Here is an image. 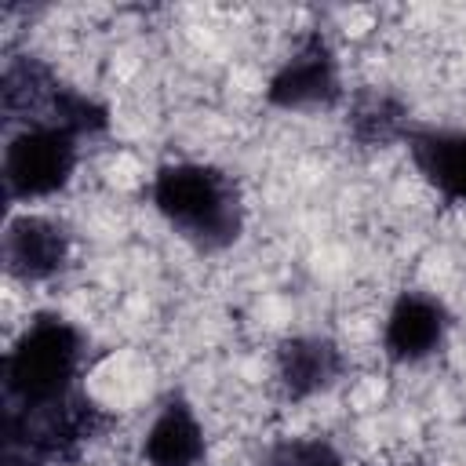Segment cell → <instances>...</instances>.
<instances>
[{
  "mask_svg": "<svg viewBox=\"0 0 466 466\" xmlns=\"http://www.w3.org/2000/svg\"><path fill=\"white\" fill-rule=\"evenodd\" d=\"M266 106L280 113H342L350 98V84L342 73V58L328 33L306 29L291 40V47L277 58L273 73L262 84Z\"/></svg>",
  "mask_w": 466,
  "mask_h": 466,
  "instance_id": "obj_4",
  "label": "cell"
},
{
  "mask_svg": "<svg viewBox=\"0 0 466 466\" xmlns=\"http://www.w3.org/2000/svg\"><path fill=\"white\" fill-rule=\"evenodd\" d=\"M84 371V339L58 313H29L7 339V386L25 404H62Z\"/></svg>",
  "mask_w": 466,
  "mask_h": 466,
  "instance_id": "obj_2",
  "label": "cell"
},
{
  "mask_svg": "<svg viewBox=\"0 0 466 466\" xmlns=\"http://www.w3.org/2000/svg\"><path fill=\"white\" fill-rule=\"evenodd\" d=\"M135 459L142 466H208L211 441H208V422L197 411V404L178 393L153 404L135 441Z\"/></svg>",
  "mask_w": 466,
  "mask_h": 466,
  "instance_id": "obj_8",
  "label": "cell"
},
{
  "mask_svg": "<svg viewBox=\"0 0 466 466\" xmlns=\"http://www.w3.org/2000/svg\"><path fill=\"white\" fill-rule=\"evenodd\" d=\"M80 131L58 120L18 124L4 149V182L15 208L55 204L80 175Z\"/></svg>",
  "mask_w": 466,
  "mask_h": 466,
  "instance_id": "obj_3",
  "label": "cell"
},
{
  "mask_svg": "<svg viewBox=\"0 0 466 466\" xmlns=\"http://www.w3.org/2000/svg\"><path fill=\"white\" fill-rule=\"evenodd\" d=\"M451 335V309L430 288H404L379 313L375 342L379 357L393 368H422L430 364Z\"/></svg>",
  "mask_w": 466,
  "mask_h": 466,
  "instance_id": "obj_7",
  "label": "cell"
},
{
  "mask_svg": "<svg viewBox=\"0 0 466 466\" xmlns=\"http://www.w3.org/2000/svg\"><path fill=\"white\" fill-rule=\"evenodd\" d=\"M157 218L200 251L229 248L244 226V197L229 171L211 160H167L146 178Z\"/></svg>",
  "mask_w": 466,
  "mask_h": 466,
  "instance_id": "obj_1",
  "label": "cell"
},
{
  "mask_svg": "<svg viewBox=\"0 0 466 466\" xmlns=\"http://www.w3.org/2000/svg\"><path fill=\"white\" fill-rule=\"evenodd\" d=\"M76 258L73 226L51 208H15L4 226L7 280L33 291L58 284Z\"/></svg>",
  "mask_w": 466,
  "mask_h": 466,
  "instance_id": "obj_5",
  "label": "cell"
},
{
  "mask_svg": "<svg viewBox=\"0 0 466 466\" xmlns=\"http://www.w3.org/2000/svg\"><path fill=\"white\" fill-rule=\"evenodd\" d=\"M350 379V350L328 331H291L269 350V386L284 404L306 408Z\"/></svg>",
  "mask_w": 466,
  "mask_h": 466,
  "instance_id": "obj_6",
  "label": "cell"
},
{
  "mask_svg": "<svg viewBox=\"0 0 466 466\" xmlns=\"http://www.w3.org/2000/svg\"><path fill=\"white\" fill-rule=\"evenodd\" d=\"M404 149L426 193L448 208H466V127H411Z\"/></svg>",
  "mask_w": 466,
  "mask_h": 466,
  "instance_id": "obj_9",
  "label": "cell"
},
{
  "mask_svg": "<svg viewBox=\"0 0 466 466\" xmlns=\"http://www.w3.org/2000/svg\"><path fill=\"white\" fill-rule=\"evenodd\" d=\"M408 106L386 91V87H360L350 91L346 106H342V124H346V138L360 149H386V146H404L411 135V120H408Z\"/></svg>",
  "mask_w": 466,
  "mask_h": 466,
  "instance_id": "obj_10",
  "label": "cell"
},
{
  "mask_svg": "<svg viewBox=\"0 0 466 466\" xmlns=\"http://www.w3.org/2000/svg\"><path fill=\"white\" fill-rule=\"evenodd\" d=\"M390 466H426V462H415V459H400V462H390Z\"/></svg>",
  "mask_w": 466,
  "mask_h": 466,
  "instance_id": "obj_12",
  "label": "cell"
},
{
  "mask_svg": "<svg viewBox=\"0 0 466 466\" xmlns=\"http://www.w3.org/2000/svg\"><path fill=\"white\" fill-rule=\"evenodd\" d=\"M266 466H350L328 433H284L266 448Z\"/></svg>",
  "mask_w": 466,
  "mask_h": 466,
  "instance_id": "obj_11",
  "label": "cell"
}]
</instances>
